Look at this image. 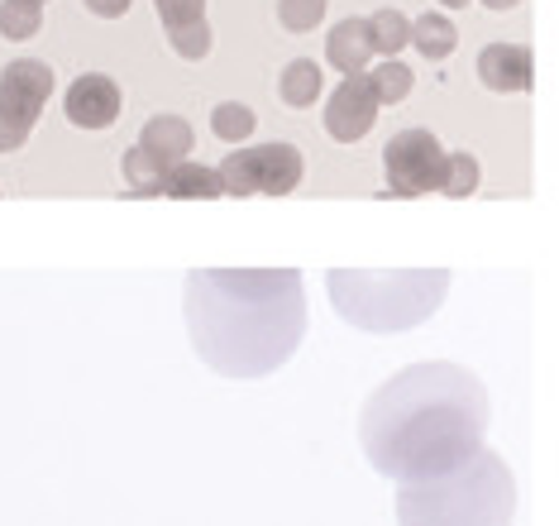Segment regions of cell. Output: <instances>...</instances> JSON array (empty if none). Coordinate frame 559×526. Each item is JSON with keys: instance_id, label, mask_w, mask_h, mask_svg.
<instances>
[{"instance_id": "2", "label": "cell", "mask_w": 559, "mask_h": 526, "mask_svg": "<svg viewBox=\"0 0 559 526\" xmlns=\"http://www.w3.org/2000/svg\"><path fill=\"white\" fill-rule=\"evenodd\" d=\"M187 336L221 378H269L307 336V288L297 268H192Z\"/></svg>"}, {"instance_id": "16", "label": "cell", "mask_w": 559, "mask_h": 526, "mask_svg": "<svg viewBox=\"0 0 559 526\" xmlns=\"http://www.w3.org/2000/svg\"><path fill=\"white\" fill-rule=\"evenodd\" d=\"M364 30H368V48L373 54H402L406 44H412V20L402 15V10H373V20H364Z\"/></svg>"}, {"instance_id": "11", "label": "cell", "mask_w": 559, "mask_h": 526, "mask_svg": "<svg viewBox=\"0 0 559 526\" xmlns=\"http://www.w3.org/2000/svg\"><path fill=\"white\" fill-rule=\"evenodd\" d=\"M478 82L498 96L531 92V86H536V58L521 44H488L478 54Z\"/></svg>"}, {"instance_id": "14", "label": "cell", "mask_w": 559, "mask_h": 526, "mask_svg": "<svg viewBox=\"0 0 559 526\" xmlns=\"http://www.w3.org/2000/svg\"><path fill=\"white\" fill-rule=\"evenodd\" d=\"M412 44H416V54L430 58V62H440V58H450L454 54V44H460V30H454L444 15H416L412 20Z\"/></svg>"}, {"instance_id": "7", "label": "cell", "mask_w": 559, "mask_h": 526, "mask_svg": "<svg viewBox=\"0 0 559 526\" xmlns=\"http://www.w3.org/2000/svg\"><path fill=\"white\" fill-rule=\"evenodd\" d=\"M53 96V68L39 58H15L0 72V153L24 149Z\"/></svg>"}, {"instance_id": "6", "label": "cell", "mask_w": 559, "mask_h": 526, "mask_svg": "<svg viewBox=\"0 0 559 526\" xmlns=\"http://www.w3.org/2000/svg\"><path fill=\"white\" fill-rule=\"evenodd\" d=\"M221 187L225 197H287V191L301 187V173H307V159H301L297 144H259V149H235L230 159L221 163Z\"/></svg>"}, {"instance_id": "17", "label": "cell", "mask_w": 559, "mask_h": 526, "mask_svg": "<svg viewBox=\"0 0 559 526\" xmlns=\"http://www.w3.org/2000/svg\"><path fill=\"white\" fill-rule=\"evenodd\" d=\"M44 30V5L39 0H0V34L24 44Z\"/></svg>"}, {"instance_id": "3", "label": "cell", "mask_w": 559, "mask_h": 526, "mask_svg": "<svg viewBox=\"0 0 559 526\" xmlns=\"http://www.w3.org/2000/svg\"><path fill=\"white\" fill-rule=\"evenodd\" d=\"M512 517L516 479L488 445L450 474L397 483V526H512Z\"/></svg>"}, {"instance_id": "1", "label": "cell", "mask_w": 559, "mask_h": 526, "mask_svg": "<svg viewBox=\"0 0 559 526\" xmlns=\"http://www.w3.org/2000/svg\"><path fill=\"white\" fill-rule=\"evenodd\" d=\"M488 421V388L464 364L426 359L392 374L364 402L359 445L378 474L416 483L460 469L468 455H478Z\"/></svg>"}, {"instance_id": "18", "label": "cell", "mask_w": 559, "mask_h": 526, "mask_svg": "<svg viewBox=\"0 0 559 526\" xmlns=\"http://www.w3.org/2000/svg\"><path fill=\"white\" fill-rule=\"evenodd\" d=\"M368 77V86H373V101L378 106H397V101L412 96V68L397 58H388L383 68H373V72H364Z\"/></svg>"}, {"instance_id": "27", "label": "cell", "mask_w": 559, "mask_h": 526, "mask_svg": "<svg viewBox=\"0 0 559 526\" xmlns=\"http://www.w3.org/2000/svg\"><path fill=\"white\" fill-rule=\"evenodd\" d=\"M39 5H44V0H39Z\"/></svg>"}, {"instance_id": "19", "label": "cell", "mask_w": 559, "mask_h": 526, "mask_svg": "<svg viewBox=\"0 0 559 526\" xmlns=\"http://www.w3.org/2000/svg\"><path fill=\"white\" fill-rule=\"evenodd\" d=\"M478 159L474 153H444V177H440V197H454V201H464V197H474L478 191Z\"/></svg>"}, {"instance_id": "9", "label": "cell", "mask_w": 559, "mask_h": 526, "mask_svg": "<svg viewBox=\"0 0 559 526\" xmlns=\"http://www.w3.org/2000/svg\"><path fill=\"white\" fill-rule=\"evenodd\" d=\"M378 120V101H373V86H368L364 72L345 77L335 86V96L325 101V135L340 139V144H359V139L373 130Z\"/></svg>"}, {"instance_id": "15", "label": "cell", "mask_w": 559, "mask_h": 526, "mask_svg": "<svg viewBox=\"0 0 559 526\" xmlns=\"http://www.w3.org/2000/svg\"><path fill=\"white\" fill-rule=\"evenodd\" d=\"M321 68H316L311 58H297V62H287L283 68V82H277V96H283V106L292 110H301V106H311V101H321Z\"/></svg>"}, {"instance_id": "25", "label": "cell", "mask_w": 559, "mask_h": 526, "mask_svg": "<svg viewBox=\"0 0 559 526\" xmlns=\"http://www.w3.org/2000/svg\"><path fill=\"white\" fill-rule=\"evenodd\" d=\"M488 10H512V5H521V0H483Z\"/></svg>"}, {"instance_id": "20", "label": "cell", "mask_w": 559, "mask_h": 526, "mask_svg": "<svg viewBox=\"0 0 559 526\" xmlns=\"http://www.w3.org/2000/svg\"><path fill=\"white\" fill-rule=\"evenodd\" d=\"M253 125H259L253 110L239 106V101H221V106L211 110V130H215V139H225V144H249Z\"/></svg>"}, {"instance_id": "5", "label": "cell", "mask_w": 559, "mask_h": 526, "mask_svg": "<svg viewBox=\"0 0 559 526\" xmlns=\"http://www.w3.org/2000/svg\"><path fill=\"white\" fill-rule=\"evenodd\" d=\"M197 135L182 115H154V120L139 130V144L124 153V183L130 197H163V183L182 159H192Z\"/></svg>"}, {"instance_id": "12", "label": "cell", "mask_w": 559, "mask_h": 526, "mask_svg": "<svg viewBox=\"0 0 559 526\" xmlns=\"http://www.w3.org/2000/svg\"><path fill=\"white\" fill-rule=\"evenodd\" d=\"M325 58L335 62V72H364L368 68V58H373V48H368V30H364V20H340L335 30L325 34Z\"/></svg>"}, {"instance_id": "21", "label": "cell", "mask_w": 559, "mask_h": 526, "mask_svg": "<svg viewBox=\"0 0 559 526\" xmlns=\"http://www.w3.org/2000/svg\"><path fill=\"white\" fill-rule=\"evenodd\" d=\"M277 20L287 34H311L325 20V0H277Z\"/></svg>"}, {"instance_id": "26", "label": "cell", "mask_w": 559, "mask_h": 526, "mask_svg": "<svg viewBox=\"0 0 559 526\" xmlns=\"http://www.w3.org/2000/svg\"><path fill=\"white\" fill-rule=\"evenodd\" d=\"M440 5H450V10H460V5H468V0H440Z\"/></svg>"}, {"instance_id": "10", "label": "cell", "mask_w": 559, "mask_h": 526, "mask_svg": "<svg viewBox=\"0 0 559 526\" xmlns=\"http://www.w3.org/2000/svg\"><path fill=\"white\" fill-rule=\"evenodd\" d=\"M62 110H68V120L78 125V130H110V125L120 120V86L100 72H86L68 86Z\"/></svg>"}, {"instance_id": "23", "label": "cell", "mask_w": 559, "mask_h": 526, "mask_svg": "<svg viewBox=\"0 0 559 526\" xmlns=\"http://www.w3.org/2000/svg\"><path fill=\"white\" fill-rule=\"evenodd\" d=\"M163 30H182V24L206 20V0H154Z\"/></svg>"}, {"instance_id": "22", "label": "cell", "mask_w": 559, "mask_h": 526, "mask_svg": "<svg viewBox=\"0 0 559 526\" xmlns=\"http://www.w3.org/2000/svg\"><path fill=\"white\" fill-rule=\"evenodd\" d=\"M168 44H173V54L187 58V62L206 58L211 54V24L197 20V24H182V30H168Z\"/></svg>"}, {"instance_id": "13", "label": "cell", "mask_w": 559, "mask_h": 526, "mask_svg": "<svg viewBox=\"0 0 559 526\" xmlns=\"http://www.w3.org/2000/svg\"><path fill=\"white\" fill-rule=\"evenodd\" d=\"M221 191H225L221 173L206 168V163H192V159L177 163L168 173V183H163V197H173V201H215Z\"/></svg>"}, {"instance_id": "24", "label": "cell", "mask_w": 559, "mask_h": 526, "mask_svg": "<svg viewBox=\"0 0 559 526\" xmlns=\"http://www.w3.org/2000/svg\"><path fill=\"white\" fill-rule=\"evenodd\" d=\"M130 5H134V0H86V10H92V15H100V20H120Z\"/></svg>"}, {"instance_id": "8", "label": "cell", "mask_w": 559, "mask_h": 526, "mask_svg": "<svg viewBox=\"0 0 559 526\" xmlns=\"http://www.w3.org/2000/svg\"><path fill=\"white\" fill-rule=\"evenodd\" d=\"M383 173H388V197H426V191H440L444 144L430 130L392 135L383 149Z\"/></svg>"}, {"instance_id": "4", "label": "cell", "mask_w": 559, "mask_h": 526, "mask_svg": "<svg viewBox=\"0 0 559 526\" xmlns=\"http://www.w3.org/2000/svg\"><path fill=\"white\" fill-rule=\"evenodd\" d=\"M330 306L368 336H397L440 312L450 268H330Z\"/></svg>"}]
</instances>
